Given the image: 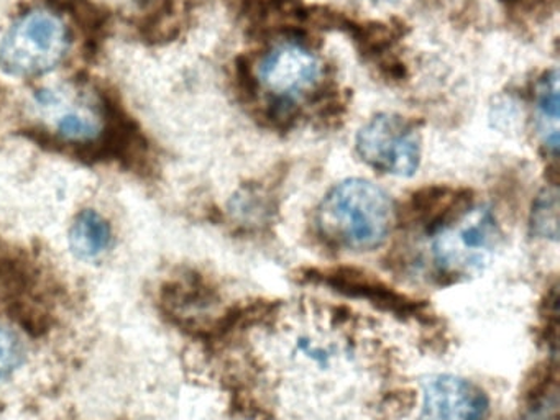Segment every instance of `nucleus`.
<instances>
[{
    "mask_svg": "<svg viewBox=\"0 0 560 420\" xmlns=\"http://www.w3.org/2000/svg\"><path fill=\"white\" fill-rule=\"evenodd\" d=\"M487 394L454 374H439L424 384L418 420H487Z\"/></svg>",
    "mask_w": 560,
    "mask_h": 420,
    "instance_id": "423d86ee",
    "label": "nucleus"
},
{
    "mask_svg": "<svg viewBox=\"0 0 560 420\" xmlns=\"http://www.w3.org/2000/svg\"><path fill=\"white\" fill-rule=\"evenodd\" d=\"M70 48L63 19L35 9L15 20L0 42V68L14 78H38L54 71Z\"/></svg>",
    "mask_w": 560,
    "mask_h": 420,
    "instance_id": "7ed1b4c3",
    "label": "nucleus"
},
{
    "mask_svg": "<svg viewBox=\"0 0 560 420\" xmlns=\"http://www.w3.org/2000/svg\"><path fill=\"white\" fill-rule=\"evenodd\" d=\"M25 361V345L18 330L0 318V384L15 373Z\"/></svg>",
    "mask_w": 560,
    "mask_h": 420,
    "instance_id": "ddd939ff",
    "label": "nucleus"
},
{
    "mask_svg": "<svg viewBox=\"0 0 560 420\" xmlns=\"http://www.w3.org/2000/svg\"><path fill=\"white\" fill-rule=\"evenodd\" d=\"M393 202L388 194L365 179L334 186L317 210L320 235L343 249L370 252L385 243L392 230Z\"/></svg>",
    "mask_w": 560,
    "mask_h": 420,
    "instance_id": "f257e3e1",
    "label": "nucleus"
},
{
    "mask_svg": "<svg viewBox=\"0 0 560 420\" xmlns=\"http://www.w3.org/2000/svg\"><path fill=\"white\" fill-rule=\"evenodd\" d=\"M530 229L537 236L557 240L559 235V199L556 187L544 189L533 203Z\"/></svg>",
    "mask_w": 560,
    "mask_h": 420,
    "instance_id": "f8f14e48",
    "label": "nucleus"
},
{
    "mask_svg": "<svg viewBox=\"0 0 560 420\" xmlns=\"http://www.w3.org/2000/svg\"><path fill=\"white\" fill-rule=\"evenodd\" d=\"M323 66L316 55L296 45L283 43L271 49L258 68V79L280 101H296L313 91L320 81Z\"/></svg>",
    "mask_w": 560,
    "mask_h": 420,
    "instance_id": "39448f33",
    "label": "nucleus"
},
{
    "mask_svg": "<svg viewBox=\"0 0 560 420\" xmlns=\"http://www.w3.org/2000/svg\"><path fill=\"white\" fill-rule=\"evenodd\" d=\"M537 127L547 150L559 148V74L547 72L537 85Z\"/></svg>",
    "mask_w": 560,
    "mask_h": 420,
    "instance_id": "9b49d317",
    "label": "nucleus"
},
{
    "mask_svg": "<svg viewBox=\"0 0 560 420\" xmlns=\"http://www.w3.org/2000/svg\"><path fill=\"white\" fill-rule=\"evenodd\" d=\"M35 104L47 112L54 121L55 133L67 143H93L103 133V120L90 105L68 102L63 91L54 88L40 89L35 94Z\"/></svg>",
    "mask_w": 560,
    "mask_h": 420,
    "instance_id": "6e6552de",
    "label": "nucleus"
},
{
    "mask_svg": "<svg viewBox=\"0 0 560 420\" xmlns=\"http://www.w3.org/2000/svg\"><path fill=\"white\" fill-rule=\"evenodd\" d=\"M503 233L490 207H470L439 230L432 243L435 272L444 284L467 281L490 265Z\"/></svg>",
    "mask_w": 560,
    "mask_h": 420,
    "instance_id": "f03ea898",
    "label": "nucleus"
},
{
    "mask_svg": "<svg viewBox=\"0 0 560 420\" xmlns=\"http://www.w3.org/2000/svg\"><path fill=\"white\" fill-rule=\"evenodd\" d=\"M70 248L78 258L96 259L113 243L109 222L96 210H83L70 229Z\"/></svg>",
    "mask_w": 560,
    "mask_h": 420,
    "instance_id": "9d476101",
    "label": "nucleus"
},
{
    "mask_svg": "<svg viewBox=\"0 0 560 420\" xmlns=\"http://www.w3.org/2000/svg\"><path fill=\"white\" fill-rule=\"evenodd\" d=\"M357 153L382 173L409 177L421 163L418 131L395 114H378L357 133Z\"/></svg>",
    "mask_w": 560,
    "mask_h": 420,
    "instance_id": "20e7f679",
    "label": "nucleus"
},
{
    "mask_svg": "<svg viewBox=\"0 0 560 420\" xmlns=\"http://www.w3.org/2000/svg\"><path fill=\"white\" fill-rule=\"evenodd\" d=\"M470 192L447 186L425 187L415 194L408 206L409 222L439 232L470 209Z\"/></svg>",
    "mask_w": 560,
    "mask_h": 420,
    "instance_id": "1a4fd4ad",
    "label": "nucleus"
},
{
    "mask_svg": "<svg viewBox=\"0 0 560 420\" xmlns=\"http://www.w3.org/2000/svg\"><path fill=\"white\" fill-rule=\"evenodd\" d=\"M323 282L327 288L336 289L349 298L365 299L382 311L392 312L399 317H419L424 315V305L415 299L395 291L375 276L355 268H334L326 271H313L310 281Z\"/></svg>",
    "mask_w": 560,
    "mask_h": 420,
    "instance_id": "0eeeda50",
    "label": "nucleus"
}]
</instances>
